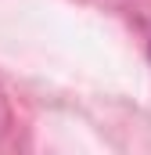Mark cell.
Listing matches in <instances>:
<instances>
[{"instance_id":"obj_1","label":"cell","mask_w":151,"mask_h":155,"mask_svg":"<svg viewBox=\"0 0 151 155\" xmlns=\"http://www.w3.org/2000/svg\"><path fill=\"white\" fill-rule=\"evenodd\" d=\"M148 47H151V40H148Z\"/></svg>"}]
</instances>
